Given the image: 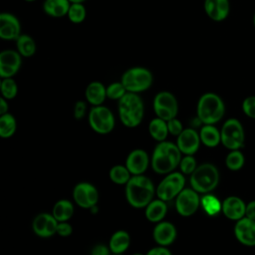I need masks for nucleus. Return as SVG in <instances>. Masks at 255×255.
Masks as SVG:
<instances>
[{"instance_id":"obj_19","label":"nucleus","mask_w":255,"mask_h":255,"mask_svg":"<svg viewBox=\"0 0 255 255\" xmlns=\"http://www.w3.org/2000/svg\"><path fill=\"white\" fill-rule=\"evenodd\" d=\"M149 163V157L146 151L140 148L130 151L126 159V166L131 173V175L142 174Z\"/></svg>"},{"instance_id":"obj_2","label":"nucleus","mask_w":255,"mask_h":255,"mask_svg":"<svg viewBox=\"0 0 255 255\" xmlns=\"http://www.w3.org/2000/svg\"><path fill=\"white\" fill-rule=\"evenodd\" d=\"M155 189L148 177L142 174L132 175L126 184V197L132 207L143 208L152 200Z\"/></svg>"},{"instance_id":"obj_47","label":"nucleus","mask_w":255,"mask_h":255,"mask_svg":"<svg viewBox=\"0 0 255 255\" xmlns=\"http://www.w3.org/2000/svg\"><path fill=\"white\" fill-rule=\"evenodd\" d=\"M25 2H28V3H33V2H36L37 0H24Z\"/></svg>"},{"instance_id":"obj_48","label":"nucleus","mask_w":255,"mask_h":255,"mask_svg":"<svg viewBox=\"0 0 255 255\" xmlns=\"http://www.w3.org/2000/svg\"><path fill=\"white\" fill-rule=\"evenodd\" d=\"M253 25H254V27H255V13H254V15H253Z\"/></svg>"},{"instance_id":"obj_21","label":"nucleus","mask_w":255,"mask_h":255,"mask_svg":"<svg viewBox=\"0 0 255 255\" xmlns=\"http://www.w3.org/2000/svg\"><path fill=\"white\" fill-rule=\"evenodd\" d=\"M223 214L231 220H239L245 216L246 204L237 196H229L222 202Z\"/></svg>"},{"instance_id":"obj_26","label":"nucleus","mask_w":255,"mask_h":255,"mask_svg":"<svg viewBox=\"0 0 255 255\" xmlns=\"http://www.w3.org/2000/svg\"><path fill=\"white\" fill-rule=\"evenodd\" d=\"M16 50L23 58H31L35 55L37 45L32 36L28 34H21L15 41Z\"/></svg>"},{"instance_id":"obj_22","label":"nucleus","mask_w":255,"mask_h":255,"mask_svg":"<svg viewBox=\"0 0 255 255\" xmlns=\"http://www.w3.org/2000/svg\"><path fill=\"white\" fill-rule=\"evenodd\" d=\"M85 98L86 101L93 107L101 106L108 98L107 87L100 81H93L86 87Z\"/></svg>"},{"instance_id":"obj_32","label":"nucleus","mask_w":255,"mask_h":255,"mask_svg":"<svg viewBox=\"0 0 255 255\" xmlns=\"http://www.w3.org/2000/svg\"><path fill=\"white\" fill-rule=\"evenodd\" d=\"M110 179L116 184H127L131 177V173L126 165H114L109 172Z\"/></svg>"},{"instance_id":"obj_50","label":"nucleus","mask_w":255,"mask_h":255,"mask_svg":"<svg viewBox=\"0 0 255 255\" xmlns=\"http://www.w3.org/2000/svg\"><path fill=\"white\" fill-rule=\"evenodd\" d=\"M112 255H122V254H112Z\"/></svg>"},{"instance_id":"obj_12","label":"nucleus","mask_w":255,"mask_h":255,"mask_svg":"<svg viewBox=\"0 0 255 255\" xmlns=\"http://www.w3.org/2000/svg\"><path fill=\"white\" fill-rule=\"evenodd\" d=\"M200 205L198 192L193 188H184L175 197V208L181 216H190L194 214Z\"/></svg>"},{"instance_id":"obj_38","label":"nucleus","mask_w":255,"mask_h":255,"mask_svg":"<svg viewBox=\"0 0 255 255\" xmlns=\"http://www.w3.org/2000/svg\"><path fill=\"white\" fill-rule=\"evenodd\" d=\"M242 110L247 117L255 119V96H249L244 99L242 103Z\"/></svg>"},{"instance_id":"obj_37","label":"nucleus","mask_w":255,"mask_h":255,"mask_svg":"<svg viewBox=\"0 0 255 255\" xmlns=\"http://www.w3.org/2000/svg\"><path fill=\"white\" fill-rule=\"evenodd\" d=\"M179 167H180V171L183 174H191L195 170V168L197 167L196 160L193 157V155L183 156L180 160Z\"/></svg>"},{"instance_id":"obj_11","label":"nucleus","mask_w":255,"mask_h":255,"mask_svg":"<svg viewBox=\"0 0 255 255\" xmlns=\"http://www.w3.org/2000/svg\"><path fill=\"white\" fill-rule=\"evenodd\" d=\"M23 57L15 49H6L0 52V77L14 78L22 67Z\"/></svg>"},{"instance_id":"obj_34","label":"nucleus","mask_w":255,"mask_h":255,"mask_svg":"<svg viewBox=\"0 0 255 255\" xmlns=\"http://www.w3.org/2000/svg\"><path fill=\"white\" fill-rule=\"evenodd\" d=\"M0 90H1L2 98L6 99L7 101L13 100L18 94L17 82L14 80V78L1 79Z\"/></svg>"},{"instance_id":"obj_23","label":"nucleus","mask_w":255,"mask_h":255,"mask_svg":"<svg viewBox=\"0 0 255 255\" xmlns=\"http://www.w3.org/2000/svg\"><path fill=\"white\" fill-rule=\"evenodd\" d=\"M71 2L69 0H44L42 9L51 18L67 17Z\"/></svg>"},{"instance_id":"obj_5","label":"nucleus","mask_w":255,"mask_h":255,"mask_svg":"<svg viewBox=\"0 0 255 255\" xmlns=\"http://www.w3.org/2000/svg\"><path fill=\"white\" fill-rule=\"evenodd\" d=\"M128 92L139 94L147 91L153 83L151 71L142 66H134L126 70L120 80Z\"/></svg>"},{"instance_id":"obj_39","label":"nucleus","mask_w":255,"mask_h":255,"mask_svg":"<svg viewBox=\"0 0 255 255\" xmlns=\"http://www.w3.org/2000/svg\"><path fill=\"white\" fill-rule=\"evenodd\" d=\"M167 128H168V132L170 134L176 135V136H178L181 133V131L183 130L181 122L176 118H173V119L167 121Z\"/></svg>"},{"instance_id":"obj_45","label":"nucleus","mask_w":255,"mask_h":255,"mask_svg":"<svg viewBox=\"0 0 255 255\" xmlns=\"http://www.w3.org/2000/svg\"><path fill=\"white\" fill-rule=\"evenodd\" d=\"M8 109H9V105H8V101L4 98L0 99V115H4L8 113Z\"/></svg>"},{"instance_id":"obj_3","label":"nucleus","mask_w":255,"mask_h":255,"mask_svg":"<svg viewBox=\"0 0 255 255\" xmlns=\"http://www.w3.org/2000/svg\"><path fill=\"white\" fill-rule=\"evenodd\" d=\"M120 120L125 127H137L144 116V104L138 94L128 92L118 103Z\"/></svg>"},{"instance_id":"obj_29","label":"nucleus","mask_w":255,"mask_h":255,"mask_svg":"<svg viewBox=\"0 0 255 255\" xmlns=\"http://www.w3.org/2000/svg\"><path fill=\"white\" fill-rule=\"evenodd\" d=\"M148 132L151 137H153L158 142L165 140L167 134L169 133L167 128V122L157 117L154 118L148 124Z\"/></svg>"},{"instance_id":"obj_46","label":"nucleus","mask_w":255,"mask_h":255,"mask_svg":"<svg viewBox=\"0 0 255 255\" xmlns=\"http://www.w3.org/2000/svg\"><path fill=\"white\" fill-rule=\"evenodd\" d=\"M71 3H84L87 0H69Z\"/></svg>"},{"instance_id":"obj_8","label":"nucleus","mask_w":255,"mask_h":255,"mask_svg":"<svg viewBox=\"0 0 255 255\" xmlns=\"http://www.w3.org/2000/svg\"><path fill=\"white\" fill-rule=\"evenodd\" d=\"M185 178L182 172L172 171L159 182L155 189L157 197L163 201H169L175 198L182 189H184Z\"/></svg>"},{"instance_id":"obj_4","label":"nucleus","mask_w":255,"mask_h":255,"mask_svg":"<svg viewBox=\"0 0 255 255\" xmlns=\"http://www.w3.org/2000/svg\"><path fill=\"white\" fill-rule=\"evenodd\" d=\"M225 113V106L222 99L215 93H205L200 96L196 115L200 123L204 125H213L219 122Z\"/></svg>"},{"instance_id":"obj_1","label":"nucleus","mask_w":255,"mask_h":255,"mask_svg":"<svg viewBox=\"0 0 255 255\" xmlns=\"http://www.w3.org/2000/svg\"><path fill=\"white\" fill-rule=\"evenodd\" d=\"M181 151L170 141H159L151 155V167L158 174L172 172L181 160Z\"/></svg>"},{"instance_id":"obj_7","label":"nucleus","mask_w":255,"mask_h":255,"mask_svg":"<svg viewBox=\"0 0 255 255\" xmlns=\"http://www.w3.org/2000/svg\"><path fill=\"white\" fill-rule=\"evenodd\" d=\"M90 127L100 134L110 133L115 128V117L112 111L101 105L93 107L88 115Z\"/></svg>"},{"instance_id":"obj_42","label":"nucleus","mask_w":255,"mask_h":255,"mask_svg":"<svg viewBox=\"0 0 255 255\" xmlns=\"http://www.w3.org/2000/svg\"><path fill=\"white\" fill-rule=\"evenodd\" d=\"M110 252H112L110 247L103 244H97L92 249L91 255H111Z\"/></svg>"},{"instance_id":"obj_10","label":"nucleus","mask_w":255,"mask_h":255,"mask_svg":"<svg viewBox=\"0 0 255 255\" xmlns=\"http://www.w3.org/2000/svg\"><path fill=\"white\" fill-rule=\"evenodd\" d=\"M152 107L156 117L166 122L176 118L178 113L177 100L175 96L168 91L157 93L153 98Z\"/></svg>"},{"instance_id":"obj_33","label":"nucleus","mask_w":255,"mask_h":255,"mask_svg":"<svg viewBox=\"0 0 255 255\" xmlns=\"http://www.w3.org/2000/svg\"><path fill=\"white\" fill-rule=\"evenodd\" d=\"M87 9L84 3H71L67 18L74 24H81L86 20Z\"/></svg>"},{"instance_id":"obj_6","label":"nucleus","mask_w":255,"mask_h":255,"mask_svg":"<svg viewBox=\"0 0 255 255\" xmlns=\"http://www.w3.org/2000/svg\"><path fill=\"white\" fill-rule=\"evenodd\" d=\"M219 182V172L212 163L198 165L190 174V185L198 193H209Z\"/></svg>"},{"instance_id":"obj_35","label":"nucleus","mask_w":255,"mask_h":255,"mask_svg":"<svg viewBox=\"0 0 255 255\" xmlns=\"http://www.w3.org/2000/svg\"><path fill=\"white\" fill-rule=\"evenodd\" d=\"M244 160L245 159L243 153L238 149H235L231 150V152L228 153L225 159V163L230 170H238L243 166Z\"/></svg>"},{"instance_id":"obj_14","label":"nucleus","mask_w":255,"mask_h":255,"mask_svg":"<svg viewBox=\"0 0 255 255\" xmlns=\"http://www.w3.org/2000/svg\"><path fill=\"white\" fill-rule=\"evenodd\" d=\"M22 34V27L18 17L10 12L0 14V38L4 41H16Z\"/></svg>"},{"instance_id":"obj_20","label":"nucleus","mask_w":255,"mask_h":255,"mask_svg":"<svg viewBox=\"0 0 255 255\" xmlns=\"http://www.w3.org/2000/svg\"><path fill=\"white\" fill-rule=\"evenodd\" d=\"M176 228L168 221H160L153 228L152 236L159 246H168L173 243L176 238Z\"/></svg>"},{"instance_id":"obj_13","label":"nucleus","mask_w":255,"mask_h":255,"mask_svg":"<svg viewBox=\"0 0 255 255\" xmlns=\"http://www.w3.org/2000/svg\"><path fill=\"white\" fill-rule=\"evenodd\" d=\"M73 198L82 208L91 209L98 203L99 192L95 185L89 182H80L74 187Z\"/></svg>"},{"instance_id":"obj_44","label":"nucleus","mask_w":255,"mask_h":255,"mask_svg":"<svg viewBox=\"0 0 255 255\" xmlns=\"http://www.w3.org/2000/svg\"><path fill=\"white\" fill-rule=\"evenodd\" d=\"M246 217L255 220V200L249 202L246 205V212H245Z\"/></svg>"},{"instance_id":"obj_30","label":"nucleus","mask_w":255,"mask_h":255,"mask_svg":"<svg viewBox=\"0 0 255 255\" xmlns=\"http://www.w3.org/2000/svg\"><path fill=\"white\" fill-rule=\"evenodd\" d=\"M17 128V122L13 115L7 113L0 116V136L8 138L12 136Z\"/></svg>"},{"instance_id":"obj_15","label":"nucleus","mask_w":255,"mask_h":255,"mask_svg":"<svg viewBox=\"0 0 255 255\" xmlns=\"http://www.w3.org/2000/svg\"><path fill=\"white\" fill-rule=\"evenodd\" d=\"M58 220L49 213L38 214L32 223V229L39 237H51L57 233Z\"/></svg>"},{"instance_id":"obj_18","label":"nucleus","mask_w":255,"mask_h":255,"mask_svg":"<svg viewBox=\"0 0 255 255\" xmlns=\"http://www.w3.org/2000/svg\"><path fill=\"white\" fill-rule=\"evenodd\" d=\"M203 9L209 19L222 22L229 15L230 2L229 0H204Z\"/></svg>"},{"instance_id":"obj_36","label":"nucleus","mask_w":255,"mask_h":255,"mask_svg":"<svg viewBox=\"0 0 255 255\" xmlns=\"http://www.w3.org/2000/svg\"><path fill=\"white\" fill-rule=\"evenodd\" d=\"M128 93L127 89L121 81L114 82L107 86V97L111 100H121Z\"/></svg>"},{"instance_id":"obj_31","label":"nucleus","mask_w":255,"mask_h":255,"mask_svg":"<svg viewBox=\"0 0 255 255\" xmlns=\"http://www.w3.org/2000/svg\"><path fill=\"white\" fill-rule=\"evenodd\" d=\"M200 205L206 214L210 216H214L222 211V203L216 196L209 193H205V195L200 198Z\"/></svg>"},{"instance_id":"obj_41","label":"nucleus","mask_w":255,"mask_h":255,"mask_svg":"<svg viewBox=\"0 0 255 255\" xmlns=\"http://www.w3.org/2000/svg\"><path fill=\"white\" fill-rule=\"evenodd\" d=\"M87 113V102L78 101L74 107V116L77 120H81L86 116Z\"/></svg>"},{"instance_id":"obj_16","label":"nucleus","mask_w":255,"mask_h":255,"mask_svg":"<svg viewBox=\"0 0 255 255\" xmlns=\"http://www.w3.org/2000/svg\"><path fill=\"white\" fill-rule=\"evenodd\" d=\"M200 142L199 133L193 128H184L176 139V145L185 155H193L198 150Z\"/></svg>"},{"instance_id":"obj_17","label":"nucleus","mask_w":255,"mask_h":255,"mask_svg":"<svg viewBox=\"0 0 255 255\" xmlns=\"http://www.w3.org/2000/svg\"><path fill=\"white\" fill-rule=\"evenodd\" d=\"M234 233L237 240L246 246H255V220L246 216L236 221Z\"/></svg>"},{"instance_id":"obj_28","label":"nucleus","mask_w":255,"mask_h":255,"mask_svg":"<svg viewBox=\"0 0 255 255\" xmlns=\"http://www.w3.org/2000/svg\"><path fill=\"white\" fill-rule=\"evenodd\" d=\"M52 214L59 222L68 221L74 214V205L68 199H61L54 204Z\"/></svg>"},{"instance_id":"obj_9","label":"nucleus","mask_w":255,"mask_h":255,"mask_svg":"<svg viewBox=\"0 0 255 255\" xmlns=\"http://www.w3.org/2000/svg\"><path fill=\"white\" fill-rule=\"evenodd\" d=\"M222 144L231 150L239 149L244 144V130L241 123L236 119L227 120L220 130Z\"/></svg>"},{"instance_id":"obj_43","label":"nucleus","mask_w":255,"mask_h":255,"mask_svg":"<svg viewBox=\"0 0 255 255\" xmlns=\"http://www.w3.org/2000/svg\"><path fill=\"white\" fill-rule=\"evenodd\" d=\"M145 255H171L170 251L165 246H157L149 249Z\"/></svg>"},{"instance_id":"obj_49","label":"nucleus","mask_w":255,"mask_h":255,"mask_svg":"<svg viewBox=\"0 0 255 255\" xmlns=\"http://www.w3.org/2000/svg\"><path fill=\"white\" fill-rule=\"evenodd\" d=\"M132 255H143V254H141V253H134V254H132Z\"/></svg>"},{"instance_id":"obj_25","label":"nucleus","mask_w":255,"mask_h":255,"mask_svg":"<svg viewBox=\"0 0 255 255\" xmlns=\"http://www.w3.org/2000/svg\"><path fill=\"white\" fill-rule=\"evenodd\" d=\"M130 244L129 234L125 230L115 232L109 242V247L113 254H123Z\"/></svg>"},{"instance_id":"obj_40","label":"nucleus","mask_w":255,"mask_h":255,"mask_svg":"<svg viewBox=\"0 0 255 255\" xmlns=\"http://www.w3.org/2000/svg\"><path fill=\"white\" fill-rule=\"evenodd\" d=\"M73 232V227L68 221H62L58 222L57 226V234L62 236V237H68L72 234Z\"/></svg>"},{"instance_id":"obj_27","label":"nucleus","mask_w":255,"mask_h":255,"mask_svg":"<svg viewBox=\"0 0 255 255\" xmlns=\"http://www.w3.org/2000/svg\"><path fill=\"white\" fill-rule=\"evenodd\" d=\"M199 136L201 142L208 147H215L221 141L220 131L213 125H204L199 131Z\"/></svg>"},{"instance_id":"obj_24","label":"nucleus","mask_w":255,"mask_h":255,"mask_svg":"<svg viewBox=\"0 0 255 255\" xmlns=\"http://www.w3.org/2000/svg\"><path fill=\"white\" fill-rule=\"evenodd\" d=\"M167 212V205L165 201L161 199H154L151 200L146 206H145V217L148 221L158 223L162 221V219L165 217Z\"/></svg>"}]
</instances>
